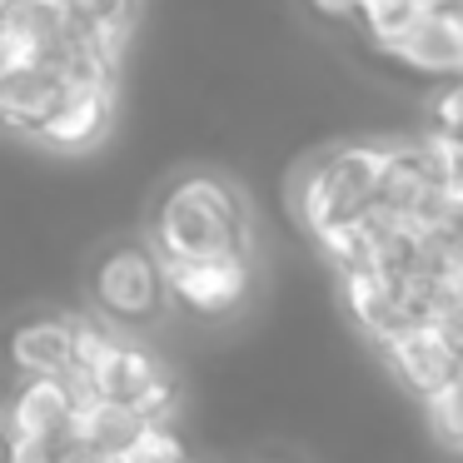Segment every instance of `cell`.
Wrapping results in <instances>:
<instances>
[{"mask_svg": "<svg viewBox=\"0 0 463 463\" xmlns=\"http://www.w3.org/2000/svg\"><path fill=\"white\" fill-rule=\"evenodd\" d=\"M150 244L160 260H250L254 214L234 180L214 170H190L160 190L150 210Z\"/></svg>", "mask_w": 463, "mask_h": 463, "instance_id": "cell-1", "label": "cell"}, {"mask_svg": "<svg viewBox=\"0 0 463 463\" xmlns=\"http://www.w3.org/2000/svg\"><path fill=\"white\" fill-rule=\"evenodd\" d=\"M383 140H339L314 150L289 175V210L314 240L373 214Z\"/></svg>", "mask_w": 463, "mask_h": 463, "instance_id": "cell-2", "label": "cell"}, {"mask_svg": "<svg viewBox=\"0 0 463 463\" xmlns=\"http://www.w3.org/2000/svg\"><path fill=\"white\" fill-rule=\"evenodd\" d=\"M90 304L95 319L115 334L150 329L170 309V274L150 240H115L90 264Z\"/></svg>", "mask_w": 463, "mask_h": 463, "instance_id": "cell-3", "label": "cell"}, {"mask_svg": "<svg viewBox=\"0 0 463 463\" xmlns=\"http://www.w3.org/2000/svg\"><path fill=\"white\" fill-rule=\"evenodd\" d=\"M170 304L200 324H220L250 304L254 260H170Z\"/></svg>", "mask_w": 463, "mask_h": 463, "instance_id": "cell-4", "label": "cell"}, {"mask_svg": "<svg viewBox=\"0 0 463 463\" xmlns=\"http://www.w3.org/2000/svg\"><path fill=\"white\" fill-rule=\"evenodd\" d=\"M15 449H71L75 393L61 379H21L0 413Z\"/></svg>", "mask_w": 463, "mask_h": 463, "instance_id": "cell-5", "label": "cell"}, {"mask_svg": "<svg viewBox=\"0 0 463 463\" xmlns=\"http://www.w3.org/2000/svg\"><path fill=\"white\" fill-rule=\"evenodd\" d=\"M389 55L399 71L429 75V80H458L463 75V0H439L399 45H389Z\"/></svg>", "mask_w": 463, "mask_h": 463, "instance_id": "cell-6", "label": "cell"}, {"mask_svg": "<svg viewBox=\"0 0 463 463\" xmlns=\"http://www.w3.org/2000/svg\"><path fill=\"white\" fill-rule=\"evenodd\" d=\"M5 364L15 379H71L75 373V314H31L5 334Z\"/></svg>", "mask_w": 463, "mask_h": 463, "instance_id": "cell-7", "label": "cell"}, {"mask_svg": "<svg viewBox=\"0 0 463 463\" xmlns=\"http://www.w3.org/2000/svg\"><path fill=\"white\" fill-rule=\"evenodd\" d=\"M379 359L389 364L393 379H399L409 393H419L423 403H429L433 393H443L463 373V354L453 349L433 324H419V329L399 334L393 344H383Z\"/></svg>", "mask_w": 463, "mask_h": 463, "instance_id": "cell-8", "label": "cell"}, {"mask_svg": "<svg viewBox=\"0 0 463 463\" xmlns=\"http://www.w3.org/2000/svg\"><path fill=\"white\" fill-rule=\"evenodd\" d=\"M110 120H115V85L110 80H71L65 100L45 120L41 145H51L61 155L95 150L105 140V130H110Z\"/></svg>", "mask_w": 463, "mask_h": 463, "instance_id": "cell-9", "label": "cell"}, {"mask_svg": "<svg viewBox=\"0 0 463 463\" xmlns=\"http://www.w3.org/2000/svg\"><path fill=\"white\" fill-rule=\"evenodd\" d=\"M65 90H71L65 65H25V71H15L11 80H0V130L41 140L45 120L65 100Z\"/></svg>", "mask_w": 463, "mask_h": 463, "instance_id": "cell-10", "label": "cell"}, {"mask_svg": "<svg viewBox=\"0 0 463 463\" xmlns=\"http://www.w3.org/2000/svg\"><path fill=\"white\" fill-rule=\"evenodd\" d=\"M423 135L439 140H463V75L458 80H439L423 100Z\"/></svg>", "mask_w": 463, "mask_h": 463, "instance_id": "cell-11", "label": "cell"}, {"mask_svg": "<svg viewBox=\"0 0 463 463\" xmlns=\"http://www.w3.org/2000/svg\"><path fill=\"white\" fill-rule=\"evenodd\" d=\"M423 419H429V433L443 449L463 453V373L443 393H433V399L423 403Z\"/></svg>", "mask_w": 463, "mask_h": 463, "instance_id": "cell-12", "label": "cell"}, {"mask_svg": "<svg viewBox=\"0 0 463 463\" xmlns=\"http://www.w3.org/2000/svg\"><path fill=\"white\" fill-rule=\"evenodd\" d=\"M80 31H135L140 0H65Z\"/></svg>", "mask_w": 463, "mask_h": 463, "instance_id": "cell-13", "label": "cell"}, {"mask_svg": "<svg viewBox=\"0 0 463 463\" xmlns=\"http://www.w3.org/2000/svg\"><path fill=\"white\" fill-rule=\"evenodd\" d=\"M433 150V165H439V180L453 200H463V140H439V135H423Z\"/></svg>", "mask_w": 463, "mask_h": 463, "instance_id": "cell-14", "label": "cell"}, {"mask_svg": "<svg viewBox=\"0 0 463 463\" xmlns=\"http://www.w3.org/2000/svg\"><path fill=\"white\" fill-rule=\"evenodd\" d=\"M309 5L329 21H359V0H309Z\"/></svg>", "mask_w": 463, "mask_h": 463, "instance_id": "cell-15", "label": "cell"}, {"mask_svg": "<svg viewBox=\"0 0 463 463\" xmlns=\"http://www.w3.org/2000/svg\"><path fill=\"white\" fill-rule=\"evenodd\" d=\"M0 463H15V443H11V433H5V423H0Z\"/></svg>", "mask_w": 463, "mask_h": 463, "instance_id": "cell-16", "label": "cell"}]
</instances>
